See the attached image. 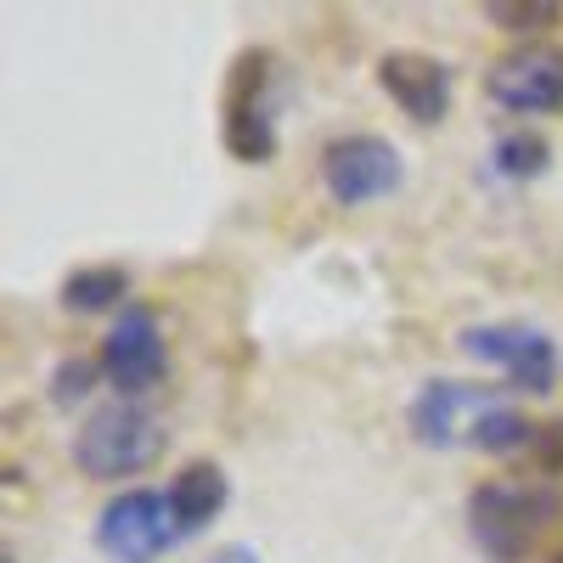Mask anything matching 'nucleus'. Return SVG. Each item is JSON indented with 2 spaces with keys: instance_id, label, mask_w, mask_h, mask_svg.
I'll return each mask as SVG.
<instances>
[{
  "instance_id": "nucleus-1",
  "label": "nucleus",
  "mask_w": 563,
  "mask_h": 563,
  "mask_svg": "<svg viewBox=\"0 0 563 563\" xmlns=\"http://www.w3.org/2000/svg\"><path fill=\"white\" fill-rule=\"evenodd\" d=\"M563 525V496L525 479H490L467 496V536L490 563H530Z\"/></svg>"
},
{
  "instance_id": "nucleus-2",
  "label": "nucleus",
  "mask_w": 563,
  "mask_h": 563,
  "mask_svg": "<svg viewBox=\"0 0 563 563\" xmlns=\"http://www.w3.org/2000/svg\"><path fill=\"white\" fill-rule=\"evenodd\" d=\"M164 445H169V434H164V422L147 406L113 400V406H97L79 422L74 467L85 479H135V474H147V467L164 456Z\"/></svg>"
},
{
  "instance_id": "nucleus-3",
  "label": "nucleus",
  "mask_w": 563,
  "mask_h": 563,
  "mask_svg": "<svg viewBox=\"0 0 563 563\" xmlns=\"http://www.w3.org/2000/svg\"><path fill=\"white\" fill-rule=\"evenodd\" d=\"M400 175H406V164H400L389 135L355 130V135H339L321 147V186L339 209H366V203L389 198L400 186Z\"/></svg>"
},
{
  "instance_id": "nucleus-4",
  "label": "nucleus",
  "mask_w": 563,
  "mask_h": 563,
  "mask_svg": "<svg viewBox=\"0 0 563 563\" xmlns=\"http://www.w3.org/2000/svg\"><path fill=\"white\" fill-rule=\"evenodd\" d=\"M271 52H243L238 68L225 79V113H220V135L231 158L243 164H271L276 158V113H271Z\"/></svg>"
},
{
  "instance_id": "nucleus-5",
  "label": "nucleus",
  "mask_w": 563,
  "mask_h": 563,
  "mask_svg": "<svg viewBox=\"0 0 563 563\" xmlns=\"http://www.w3.org/2000/svg\"><path fill=\"white\" fill-rule=\"evenodd\" d=\"M175 541H180V530H175L169 496L153 490V485L119 490V496L102 507V519H97V547H102L113 563H158Z\"/></svg>"
},
{
  "instance_id": "nucleus-6",
  "label": "nucleus",
  "mask_w": 563,
  "mask_h": 563,
  "mask_svg": "<svg viewBox=\"0 0 563 563\" xmlns=\"http://www.w3.org/2000/svg\"><path fill=\"white\" fill-rule=\"evenodd\" d=\"M462 355H474L479 366H496L512 389L547 395L558 378V344L530 321H479L462 327Z\"/></svg>"
},
{
  "instance_id": "nucleus-7",
  "label": "nucleus",
  "mask_w": 563,
  "mask_h": 563,
  "mask_svg": "<svg viewBox=\"0 0 563 563\" xmlns=\"http://www.w3.org/2000/svg\"><path fill=\"white\" fill-rule=\"evenodd\" d=\"M485 97L512 119H558L563 113V45H512L490 63Z\"/></svg>"
},
{
  "instance_id": "nucleus-8",
  "label": "nucleus",
  "mask_w": 563,
  "mask_h": 563,
  "mask_svg": "<svg viewBox=\"0 0 563 563\" xmlns=\"http://www.w3.org/2000/svg\"><path fill=\"white\" fill-rule=\"evenodd\" d=\"M102 378L119 389V395H153L164 378H169V339H164V327L147 305H135L124 310L113 327H108V339H102Z\"/></svg>"
},
{
  "instance_id": "nucleus-9",
  "label": "nucleus",
  "mask_w": 563,
  "mask_h": 563,
  "mask_svg": "<svg viewBox=\"0 0 563 563\" xmlns=\"http://www.w3.org/2000/svg\"><path fill=\"white\" fill-rule=\"evenodd\" d=\"M496 395L479 389V384H456V378H429L417 389L406 422H411V434L422 445H434V451H451V445H474V429H479V417Z\"/></svg>"
},
{
  "instance_id": "nucleus-10",
  "label": "nucleus",
  "mask_w": 563,
  "mask_h": 563,
  "mask_svg": "<svg viewBox=\"0 0 563 563\" xmlns=\"http://www.w3.org/2000/svg\"><path fill=\"white\" fill-rule=\"evenodd\" d=\"M378 85H384V97L400 108V113H411L417 124H440L445 119V108H451V68L440 63V57H429V52H389L384 63H378Z\"/></svg>"
},
{
  "instance_id": "nucleus-11",
  "label": "nucleus",
  "mask_w": 563,
  "mask_h": 563,
  "mask_svg": "<svg viewBox=\"0 0 563 563\" xmlns=\"http://www.w3.org/2000/svg\"><path fill=\"white\" fill-rule=\"evenodd\" d=\"M169 512H175V530H180V541H192V536H203L220 512H225V501H231V485H225V467L220 462H209V456H198V462H186L180 474L169 479Z\"/></svg>"
},
{
  "instance_id": "nucleus-12",
  "label": "nucleus",
  "mask_w": 563,
  "mask_h": 563,
  "mask_svg": "<svg viewBox=\"0 0 563 563\" xmlns=\"http://www.w3.org/2000/svg\"><path fill=\"white\" fill-rule=\"evenodd\" d=\"M130 294V276L119 265H79L68 282H63V310L74 316H97L108 305H119Z\"/></svg>"
},
{
  "instance_id": "nucleus-13",
  "label": "nucleus",
  "mask_w": 563,
  "mask_h": 563,
  "mask_svg": "<svg viewBox=\"0 0 563 563\" xmlns=\"http://www.w3.org/2000/svg\"><path fill=\"white\" fill-rule=\"evenodd\" d=\"M547 141L541 135H525V130H512V135H501L496 147H490V169L501 175V180H536L541 169H547Z\"/></svg>"
},
{
  "instance_id": "nucleus-14",
  "label": "nucleus",
  "mask_w": 563,
  "mask_h": 563,
  "mask_svg": "<svg viewBox=\"0 0 563 563\" xmlns=\"http://www.w3.org/2000/svg\"><path fill=\"white\" fill-rule=\"evenodd\" d=\"M485 18L496 23V29H519V34H530V29H552V23H563V7H552V0H490L485 7Z\"/></svg>"
},
{
  "instance_id": "nucleus-15",
  "label": "nucleus",
  "mask_w": 563,
  "mask_h": 563,
  "mask_svg": "<svg viewBox=\"0 0 563 563\" xmlns=\"http://www.w3.org/2000/svg\"><path fill=\"white\" fill-rule=\"evenodd\" d=\"M97 378H102V361H85V355L63 361V366H57V400H63V406L85 400L90 389H97Z\"/></svg>"
},
{
  "instance_id": "nucleus-16",
  "label": "nucleus",
  "mask_w": 563,
  "mask_h": 563,
  "mask_svg": "<svg viewBox=\"0 0 563 563\" xmlns=\"http://www.w3.org/2000/svg\"><path fill=\"white\" fill-rule=\"evenodd\" d=\"M530 451H536V462L547 467V474L563 479V417H558V422H541V434H536Z\"/></svg>"
},
{
  "instance_id": "nucleus-17",
  "label": "nucleus",
  "mask_w": 563,
  "mask_h": 563,
  "mask_svg": "<svg viewBox=\"0 0 563 563\" xmlns=\"http://www.w3.org/2000/svg\"><path fill=\"white\" fill-rule=\"evenodd\" d=\"M209 563H260V552H254V547H225V552H214Z\"/></svg>"
},
{
  "instance_id": "nucleus-18",
  "label": "nucleus",
  "mask_w": 563,
  "mask_h": 563,
  "mask_svg": "<svg viewBox=\"0 0 563 563\" xmlns=\"http://www.w3.org/2000/svg\"><path fill=\"white\" fill-rule=\"evenodd\" d=\"M0 563H18V558H0Z\"/></svg>"
},
{
  "instance_id": "nucleus-19",
  "label": "nucleus",
  "mask_w": 563,
  "mask_h": 563,
  "mask_svg": "<svg viewBox=\"0 0 563 563\" xmlns=\"http://www.w3.org/2000/svg\"><path fill=\"white\" fill-rule=\"evenodd\" d=\"M552 563H563V552H558V558H552Z\"/></svg>"
}]
</instances>
